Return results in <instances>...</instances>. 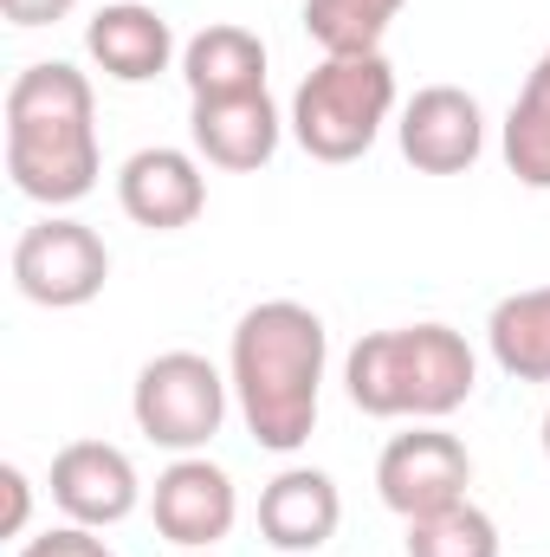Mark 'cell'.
Here are the masks:
<instances>
[{
    "mask_svg": "<svg viewBox=\"0 0 550 557\" xmlns=\"http://www.w3.org/2000/svg\"><path fill=\"white\" fill-rule=\"evenodd\" d=\"M182 85H188V104L266 91V39L253 26H234V20L201 26L182 46Z\"/></svg>",
    "mask_w": 550,
    "mask_h": 557,
    "instance_id": "cell-15",
    "label": "cell"
},
{
    "mask_svg": "<svg viewBox=\"0 0 550 557\" xmlns=\"http://www.w3.org/2000/svg\"><path fill=\"white\" fill-rule=\"evenodd\" d=\"M409 0H304V33L317 39L324 59L350 52H383V33L396 26Z\"/></svg>",
    "mask_w": 550,
    "mask_h": 557,
    "instance_id": "cell-17",
    "label": "cell"
},
{
    "mask_svg": "<svg viewBox=\"0 0 550 557\" xmlns=\"http://www.w3.org/2000/svg\"><path fill=\"white\" fill-rule=\"evenodd\" d=\"M78 0H0V13L13 20V26H52V20H65Z\"/></svg>",
    "mask_w": 550,
    "mask_h": 557,
    "instance_id": "cell-22",
    "label": "cell"
},
{
    "mask_svg": "<svg viewBox=\"0 0 550 557\" xmlns=\"http://www.w3.org/2000/svg\"><path fill=\"white\" fill-rule=\"evenodd\" d=\"M525 85H538V91H545V98H550V46H545V59L532 65V78H525Z\"/></svg>",
    "mask_w": 550,
    "mask_h": 557,
    "instance_id": "cell-23",
    "label": "cell"
},
{
    "mask_svg": "<svg viewBox=\"0 0 550 557\" xmlns=\"http://www.w3.org/2000/svg\"><path fill=\"white\" fill-rule=\"evenodd\" d=\"M20 557H117L91 525H52V532H39V539H26Z\"/></svg>",
    "mask_w": 550,
    "mask_h": 557,
    "instance_id": "cell-20",
    "label": "cell"
},
{
    "mask_svg": "<svg viewBox=\"0 0 550 557\" xmlns=\"http://www.w3.org/2000/svg\"><path fill=\"white\" fill-rule=\"evenodd\" d=\"M409 557H499V525L492 512H479L473 499L440 506L427 519H409Z\"/></svg>",
    "mask_w": 550,
    "mask_h": 557,
    "instance_id": "cell-19",
    "label": "cell"
},
{
    "mask_svg": "<svg viewBox=\"0 0 550 557\" xmlns=\"http://www.w3.org/2000/svg\"><path fill=\"white\" fill-rule=\"evenodd\" d=\"M98 104L91 78L65 59H39L7 85V175L39 208H72L98 188Z\"/></svg>",
    "mask_w": 550,
    "mask_h": 557,
    "instance_id": "cell-2",
    "label": "cell"
},
{
    "mask_svg": "<svg viewBox=\"0 0 550 557\" xmlns=\"http://www.w3.org/2000/svg\"><path fill=\"white\" fill-rule=\"evenodd\" d=\"M343 525V493L324 467H285L260 493V539L285 557L324 552Z\"/></svg>",
    "mask_w": 550,
    "mask_h": 557,
    "instance_id": "cell-13",
    "label": "cell"
},
{
    "mask_svg": "<svg viewBox=\"0 0 550 557\" xmlns=\"http://www.w3.org/2000/svg\"><path fill=\"white\" fill-rule=\"evenodd\" d=\"M324 363H330V331L298 298H266L234 324L227 344L234 409L266 454H298L311 441L324 403Z\"/></svg>",
    "mask_w": 550,
    "mask_h": 557,
    "instance_id": "cell-1",
    "label": "cell"
},
{
    "mask_svg": "<svg viewBox=\"0 0 550 557\" xmlns=\"http://www.w3.org/2000/svg\"><path fill=\"white\" fill-rule=\"evenodd\" d=\"M182 557H214V552H182Z\"/></svg>",
    "mask_w": 550,
    "mask_h": 557,
    "instance_id": "cell-25",
    "label": "cell"
},
{
    "mask_svg": "<svg viewBox=\"0 0 550 557\" xmlns=\"http://www.w3.org/2000/svg\"><path fill=\"white\" fill-rule=\"evenodd\" d=\"M111 278V247L98 240V227L72 221V214H46L13 240V285L20 298L46 305V311H78L104 292Z\"/></svg>",
    "mask_w": 550,
    "mask_h": 557,
    "instance_id": "cell-6",
    "label": "cell"
},
{
    "mask_svg": "<svg viewBox=\"0 0 550 557\" xmlns=\"http://www.w3.org/2000/svg\"><path fill=\"white\" fill-rule=\"evenodd\" d=\"M227 409H234V383L201 350L149 357L137 370V389H130L137 434L168 454H208V441L227 428Z\"/></svg>",
    "mask_w": 550,
    "mask_h": 557,
    "instance_id": "cell-5",
    "label": "cell"
},
{
    "mask_svg": "<svg viewBox=\"0 0 550 557\" xmlns=\"http://www.w3.org/2000/svg\"><path fill=\"white\" fill-rule=\"evenodd\" d=\"M499 156H505V169H512L525 188L550 195V98L538 85H525V91L512 98V111H505V124H499Z\"/></svg>",
    "mask_w": 550,
    "mask_h": 557,
    "instance_id": "cell-18",
    "label": "cell"
},
{
    "mask_svg": "<svg viewBox=\"0 0 550 557\" xmlns=\"http://www.w3.org/2000/svg\"><path fill=\"white\" fill-rule=\"evenodd\" d=\"M396 143L421 175H466L486 156V111L460 85H421L402 104Z\"/></svg>",
    "mask_w": 550,
    "mask_h": 557,
    "instance_id": "cell-10",
    "label": "cell"
},
{
    "mask_svg": "<svg viewBox=\"0 0 550 557\" xmlns=\"http://www.w3.org/2000/svg\"><path fill=\"white\" fill-rule=\"evenodd\" d=\"M85 52H91V65H98L104 78H117V85H149V78H162V72L175 65V33H168V20H162L155 7H142V0H111V7H98V13L85 20Z\"/></svg>",
    "mask_w": 550,
    "mask_h": 557,
    "instance_id": "cell-14",
    "label": "cell"
},
{
    "mask_svg": "<svg viewBox=\"0 0 550 557\" xmlns=\"http://www.w3.org/2000/svg\"><path fill=\"white\" fill-rule=\"evenodd\" d=\"M486 350L512 383H550V285H525L492 305Z\"/></svg>",
    "mask_w": 550,
    "mask_h": 557,
    "instance_id": "cell-16",
    "label": "cell"
},
{
    "mask_svg": "<svg viewBox=\"0 0 550 557\" xmlns=\"http://www.w3.org/2000/svg\"><path fill=\"white\" fill-rule=\"evenodd\" d=\"M291 124L278 117L273 91H247V98H214V104H188V143L208 169L227 175H253L278 156V137Z\"/></svg>",
    "mask_w": 550,
    "mask_h": 557,
    "instance_id": "cell-12",
    "label": "cell"
},
{
    "mask_svg": "<svg viewBox=\"0 0 550 557\" xmlns=\"http://www.w3.org/2000/svg\"><path fill=\"white\" fill-rule=\"evenodd\" d=\"M466 486H473V454L440 421H414L409 434H396L383 447V460H376V493L402 525L440 512V506H460Z\"/></svg>",
    "mask_w": 550,
    "mask_h": 557,
    "instance_id": "cell-7",
    "label": "cell"
},
{
    "mask_svg": "<svg viewBox=\"0 0 550 557\" xmlns=\"http://www.w3.org/2000/svg\"><path fill=\"white\" fill-rule=\"evenodd\" d=\"M396 117V65L383 52H350V59H324L317 72H304V85L291 91V143L311 162H357L370 156L383 124Z\"/></svg>",
    "mask_w": 550,
    "mask_h": 557,
    "instance_id": "cell-4",
    "label": "cell"
},
{
    "mask_svg": "<svg viewBox=\"0 0 550 557\" xmlns=\"http://www.w3.org/2000/svg\"><path fill=\"white\" fill-rule=\"evenodd\" d=\"M0 499H7V506H0V539H26V519H33V480H26L13 460L0 467Z\"/></svg>",
    "mask_w": 550,
    "mask_h": 557,
    "instance_id": "cell-21",
    "label": "cell"
},
{
    "mask_svg": "<svg viewBox=\"0 0 550 557\" xmlns=\"http://www.w3.org/2000/svg\"><path fill=\"white\" fill-rule=\"evenodd\" d=\"M117 208L149 227V234H182L201 221L208 208V175H201V156L195 149H137L124 169H117Z\"/></svg>",
    "mask_w": 550,
    "mask_h": 557,
    "instance_id": "cell-11",
    "label": "cell"
},
{
    "mask_svg": "<svg viewBox=\"0 0 550 557\" xmlns=\"http://www.w3.org/2000/svg\"><path fill=\"white\" fill-rule=\"evenodd\" d=\"M149 519L175 552H214L240 519L234 473L208 454H175L149 486Z\"/></svg>",
    "mask_w": 550,
    "mask_h": 557,
    "instance_id": "cell-8",
    "label": "cell"
},
{
    "mask_svg": "<svg viewBox=\"0 0 550 557\" xmlns=\"http://www.w3.org/2000/svg\"><path fill=\"white\" fill-rule=\"evenodd\" d=\"M538 441H545V460H550V409H545V428H538Z\"/></svg>",
    "mask_w": 550,
    "mask_h": 557,
    "instance_id": "cell-24",
    "label": "cell"
},
{
    "mask_svg": "<svg viewBox=\"0 0 550 557\" xmlns=\"http://www.w3.org/2000/svg\"><path fill=\"white\" fill-rule=\"evenodd\" d=\"M479 389V357L453 324L370 331L343 357V396L376 421H447Z\"/></svg>",
    "mask_w": 550,
    "mask_h": 557,
    "instance_id": "cell-3",
    "label": "cell"
},
{
    "mask_svg": "<svg viewBox=\"0 0 550 557\" xmlns=\"http://www.w3.org/2000/svg\"><path fill=\"white\" fill-rule=\"evenodd\" d=\"M46 486H52V506L65 512V525H91V532L124 525L142 506L137 460L124 447H111V441H65L52 454Z\"/></svg>",
    "mask_w": 550,
    "mask_h": 557,
    "instance_id": "cell-9",
    "label": "cell"
}]
</instances>
